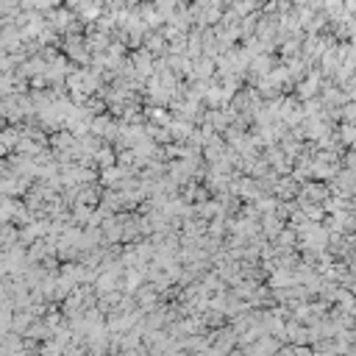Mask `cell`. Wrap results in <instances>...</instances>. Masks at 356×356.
<instances>
[{"label": "cell", "mask_w": 356, "mask_h": 356, "mask_svg": "<svg viewBox=\"0 0 356 356\" xmlns=\"http://www.w3.org/2000/svg\"><path fill=\"white\" fill-rule=\"evenodd\" d=\"M317 89H320V73H309L301 81V98H312V95H317Z\"/></svg>", "instance_id": "1"}, {"label": "cell", "mask_w": 356, "mask_h": 356, "mask_svg": "<svg viewBox=\"0 0 356 356\" xmlns=\"http://www.w3.org/2000/svg\"><path fill=\"white\" fill-rule=\"evenodd\" d=\"M262 231H264L267 236H276L278 231H281V220H278V217L273 215V212H270V215H264V220H262Z\"/></svg>", "instance_id": "2"}, {"label": "cell", "mask_w": 356, "mask_h": 356, "mask_svg": "<svg viewBox=\"0 0 356 356\" xmlns=\"http://www.w3.org/2000/svg\"><path fill=\"white\" fill-rule=\"evenodd\" d=\"M145 42H147V50H151V53H162V50H164V42H167V37H164V34H147Z\"/></svg>", "instance_id": "3"}, {"label": "cell", "mask_w": 356, "mask_h": 356, "mask_svg": "<svg viewBox=\"0 0 356 356\" xmlns=\"http://www.w3.org/2000/svg\"><path fill=\"white\" fill-rule=\"evenodd\" d=\"M95 162L100 164V167H111L114 164V153H111V147H98V153H95Z\"/></svg>", "instance_id": "4"}, {"label": "cell", "mask_w": 356, "mask_h": 356, "mask_svg": "<svg viewBox=\"0 0 356 356\" xmlns=\"http://www.w3.org/2000/svg\"><path fill=\"white\" fill-rule=\"evenodd\" d=\"M147 117H151L153 123H162V126H170V117H167V111L159 106V109H147Z\"/></svg>", "instance_id": "5"}, {"label": "cell", "mask_w": 356, "mask_h": 356, "mask_svg": "<svg viewBox=\"0 0 356 356\" xmlns=\"http://www.w3.org/2000/svg\"><path fill=\"white\" fill-rule=\"evenodd\" d=\"M342 142L345 145H356V123H345L342 126Z\"/></svg>", "instance_id": "6"}, {"label": "cell", "mask_w": 356, "mask_h": 356, "mask_svg": "<svg viewBox=\"0 0 356 356\" xmlns=\"http://www.w3.org/2000/svg\"><path fill=\"white\" fill-rule=\"evenodd\" d=\"M278 348H281V345H278L276 340H267V337H264V340H259L253 348H248V351H278Z\"/></svg>", "instance_id": "7"}, {"label": "cell", "mask_w": 356, "mask_h": 356, "mask_svg": "<svg viewBox=\"0 0 356 356\" xmlns=\"http://www.w3.org/2000/svg\"><path fill=\"white\" fill-rule=\"evenodd\" d=\"M345 14H356V0H345Z\"/></svg>", "instance_id": "8"}, {"label": "cell", "mask_w": 356, "mask_h": 356, "mask_svg": "<svg viewBox=\"0 0 356 356\" xmlns=\"http://www.w3.org/2000/svg\"><path fill=\"white\" fill-rule=\"evenodd\" d=\"M345 162H348V167H351V170H356V151H353V153H348Z\"/></svg>", "instance_id": "9"}]
</instances>
